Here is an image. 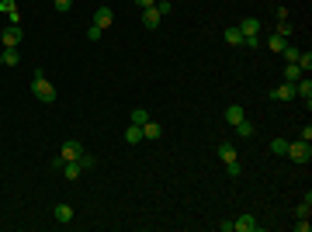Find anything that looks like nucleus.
Returning a JSON list of instances; mask_svg holds the SVG:
<instances>
[{
	"label": "nucleus",
	"instance_id": "obj_1",
	"mask_svg": "<svg viewBox=\"0 0 312 232\" xmlns=\"http://www.w3.org/2000/svg\"><path fill=\"white\" fill-rule=\"evenodd\" d=\"M31 94L42 101V104H56V87L45 80V73L42 69H35V80H31Z\"/></svg>",
	"mask_w": 312,
	"mask_h": 232
},
{
	"label": "nucleus",
	"instance_id": "obj_2",
	"mask_svg": "<svg viewBox=\"0 0 312 232\" xmlns=\"http://www.w3.org/2000/svg\"><path fill=\"white\" fill-rule=\"evenodd\" d=\"M284 156H291L295 163H309V160H312V149H309V142H302V139H298V142H288V152H284Z\"/></svg>",
	"mask_w": 312,
	"mask_h": 232
},
{
	"label": "nucleus",
	"instance_id": "obj_3",
	"mask_svg": "<svg viewBox=\"0 0 312 232\" xmlns=\"http://www.w3.org/2000/svg\"><path fill=\"white\" fill-rule=\"evenodd\" d=\"M21 35H25V31L18 28V25H7V28L0 31V42H4V49H18V45H21Z\"/></svg>",
	"mask_w": 312,
	"mask_h": 232
},
{
	"label": "nucleus",
	"instance_id": "obj_4",
	"mask_svg": "<svg viewBox=\"0 0 312 232\" xmlns=\"http://www.w3.org/2000/svg\"><path fill=\"white\" fill-rule=\"evenodd\" d=\"M80 152H84V145L76 142V139H66L59 149V160L62 163H73V160H80Z\"/></svg>",
	"mask_w": 312,
	"mask_h": 232
},
{
	"label": "nucleus",
	"instance_id": "obj_5",
	"mask_svg": "<svg viewBox=\"0 0 312 232\" xmlns=\"http://www.w3.org/2000/svg\"><path fill=\"white\" fill-rule=\"evenodd\" d=\"M257 229H260V222L253 215H240L236 222H229V232H257Z\"/></svg>",
	"mask_w": 312,
	"mask_h": 232
},
{
	"label": "nucleus",
	"instance_id": "obj_6",
	"mask_svg": "<svg viewBox=\"0 0 312 232\" xmlns=\"http://www.w3.org/2000/svg\"><path fill=\"white\" fill-rule=\"evenodd\" d=\"M295 97H302V101H305V108L312 104V80H309V73H305L302 80H295Z\"/></svg>",
	"mask_w": 312,
	"mask_h": 232
},
{
	"label": "nucleus",
	"instance_id": "obj_7",
	"mask_svg": "<svg viewBox=\"0 0 312 232\" xmlns=\"http://www.w3.org/2000/svg\"><path fill=\"white\" fill-rule=\"evenodd\" d=\"M111 21H115L111 7H97V11H94V25H97V28H111Z\"/></svg>",
	"mask_w": 312,
	"mask_h": 232
},
{
	"label": "nucleus",
	"instance_id": "obj_8",
	"mask_svg": "<svg viewBox=\"0 0 312 232\" xmlns=\"http://www.w3.org/2000/svg\"><path fill=\"white\" fill-rule=\"evenodd\" d=\"M295 97V84H278L271 90V101H291Z\"/></svg>",
	"mask_w": 312,
	"mask_h": 232
},
{
	"label": "nucleus",
	"instance_id": "obj_9",
	"mask_svg": "<svg viewBox=\"0 0 312 232\" xmlns=\"http://www.w3.org/2000/svg\"><path fill=\"white\" fill-rule=\"evenodd\" d=\"M236 28L243 31V38H257V31H260V21H257V18H243Z\"/></svg>",
	"mask_w": 312,
	"mask_h": 232
},
{
	"label": "nucleus",
	"instance_id": "obj_10",
	"mask_svg": "<svg viewBox=\"0 0 312 232\" xmlns=\"http://www.w3.org/2000/svg\"><path fill=\"white\" fill-rule=\"evenodd\" d=\"M0 11L7 14L11 25H21V14H18V4H14V0H0Z\"/></svg>",
	"mask_w": 312,
	"mask_h": 232
},
{
	"label": "nucleus",
	"instance_id": "obj_11",
	"mask_svg": "<svg viewBox=\"0 0 312 232\" xmlns=\"http://www.w3.org/2000/svg\"><path fill=\"white\" fill-rule=\"evenodd\" d=\"M125 142H128V145L142 142V125H132V121H128V128H125Z\"/></svg>",
	"mask_w": 312,
	"mask_h": 232
},
{
	"label": "nucleus",
	"instance_id": "obj_12",
	"mask_svg": "<svg viewBox=\"0 0 312 232\" xmlns=\"http://www.w3.org/2000/svg\"><path fill=\"white\" fill-rule=\"evenodd\" d=\"M160 21H163V18L156 14V7H146V11H142V28H160Z\"/></svg>",
	"mask_w": 312,
	"mask_h": 232
},
{
	"label": "nucleus",
	"instance_id": "obj_13",
	"mask_svg": "<svg viewBox=\"0 0 312 232\" xmlns=\"http://www.w3.org/2000/svg\"><path fill=\"white\" fill-rule=\"evenodd\" d=\"M218 160H222V163L229 167V163H236L240 156H236V149H232V145H229V142H222V145H218Z\"/></svg>",
	"mask_w": 312,
	"mask_h": 232
},
{
	"label": "nucleus",
	"instance_id": "obj_14",
	"mask_svg": "<svg viewBox=\"0 0 312 232\" xmlns=\"http://www.w3.org/2000/svg\"><path fill=\"white\" fill-rule=\"evenodd\" d=\"M243 118H247V111H243L240 104H229V108H225V121H229V125H236V121H243Z\"/></svg>",
	"mask_w": 312,
	"mask_h": 232
},
{
	"label": "nucleus",
	"instance_id": "obj_15",
	"mask_svg": "<svg viewBox=\"0 0 312 232\" xmlns=\"http://www.w3.org/2000/svg\"><path fill=\"white\" fill-rule=\"evenodd\" d=\"M302 76H305V73H302L298 62H288V66H284V80H288V84H295V80H302Z\"/></svg>",
	"mask_w": 312,
	"mask_h": 232
},
{
	"label": "nucleus",
	"instance_id": "obj_16",
	"mask_svg": "<svg viewBox=\"0 0 312 232\" xmlns=\"http://www.w3.org/2000/svg\"><path fill=\"white\" fill-rule=\"evenodd\" d=\"M62 174H66V180H76V177L84 174V167H80V160H73V163H62Z\"/></svg>",
	"mask_w": 312,
	"mask_h": 232
},
{
	"label": "nucleus",
	"instance_id": "obj_17",
	"mask_svg": "<svg viewBox=\"0 0 312 232\" xmlns=\"http://www.w3.org/2000/svg\"><path fill=\"white\" fill-rule=\"evenodd\" d=\"M160 135H163V128H160L153 118H149V121L142 125V139H160Z\"/></svg>",
	"mask_w": 312,
	"mask_h": 232
},
{
	"label": "nucleus",
	"instance_id": "obj_18",
	"mask_svg": "<svg viewBox=\"0 0 312 232\" xmlns=\"http://www.w3.org/2000/svg\"><path fill=\"white\" fill-rule=\"evenodd\" d=\"M232 128H236V135H240V139H253V125H250L247 118H243V121H236Z\"/></svg>",
	"mask_w": 312,
	"mask_h": 232
},
{
	"label": "nucleus",
	"instance_id": "obj_19",
	"mask_svg": "<svg viewBox=\"0 0 312 232\" xmlns=\"http://www.w3.org/2000/svg\"><path fill=\"white\" fill-rule=\"evenodd\" d=\"M56 222H62V225L73 222V208L69 204H56Z\"/></svg>",
	"mask_w": 312,
	"mask_h": 232
},
{
	"label": "nucleus",
	"instance_id": "obj_20",
	"mask_svg": "<svg viewBox=\"0 0 312 232\" xmlns=\"http://www.w3.org/2000/svg\"><path fill=\"white\" fill-rule=\"evenodd\" d=\"M267 45H271V52H284V49H288V38H281V35H271V38H267Z\"/></svg>",
	"mask_w": 312,
	"mask_h": 232
},
{
	"label": "nucleus",
	"instance_id": "obj_21",
	"mask_svg": "<svg viewBox=\"0 0 312 232\" xmlns=\"http://www.w3.org/2000/svg\"><path fill=\"white\" fill-rule=\"evenodd\" d=\"M295 215H298V218H309V215H312V194H305V201L295 208Z\"/></svg>",
	"mask_w": 312,
	"mask_h": 232
},
{
	"label": "nucleus",
	"instance_id": "obj_22",
	"mask_svg": "<svg viewBox=\"0 0 312 232\" xmlns=\"http://www.w3.org/2000/svg\"><path fill=\"white\" fill-rule=\"evenodd\" d=\"M225 42H229V45H243V31L240 28H225Z\"/></svg>",
	"mask_w": 312,
	"mask_h": 232
},
{
	"label": "nucleus",
	"instance_id": "obj_23",
	"mask_svg": "<svg viewBox=\"0 0 312 232\" xmlns=\"http://www.w3.org/2000/svg\"><path fill=\"white\" fill-rule=\"evenodd\" d=\"M21 62V52L18 49H4V66H18Z\"/></svg>",
	"mask_w": 312,
	"mask_h": 232
},
{
	"label": "nucleus",
	"instance_id": "obj_24",
	"mask_svg": "<svg viewBox=\"0 0 312 232\" xmlns=\"http://www.w3.org/2000/svg\"><path fill=\"white\" fill-rule=\"evenodd\" d=\"M128 121H132V125H146V121H149V111H142V108H135V111L128 115Z\"/></svg>",
	"mask_w": 312,
	"mask_h": 232
},
{
	"label": "nucleus",
	"instance_id": "obj_25",
	"mask_svg": "<svg viewBox=\"0 0 312 232\" xmlns=\"http://www.w3.org/2000/svg\"><path fill=\"white\" fill-rule=\"evenodd\" d=\"M291 31H295V25L284 18V21H278V31H274V35H281V38H291Z\"/></svg>",
	"mask_w": 312,
	"mask_h": 232
},
{
	"label": "nucleus",
	"instance_id": "obj_26",
	"mask_svg": "<svg viewBox=\"0 0 312 232\" xmlns=\"http://www.w3.org/2000/svg\"><path fill=\"white\" fill-rule=\"evenodd\" d=\"M153 7H156V14H160V18H167V14L174 11V4H170V0H156Z\"/></svg>",
	"mask_w": 312,
	"mask_h": 232
},
{
	"label": "nucleus",
	"instance_id": "obj_27",
	"mask_svg": "<svg viewBox=\"0 0 312 232\" xmlns=\"http://www.w3.org/2000/svg\"><path fill=\"white\" fill-rule=\"evenodd\" d=\"M298 66H302V73H309L312 69V52H298V59H295Z\"/></svg>",
	"mask_w": 312,
	"mask_h": 232
},
{
	"label": "nucleus",
	"instance_id": "obj_28",
	"mask_svg": "<svg viewBox=\"0 0 312 232\" xmlns=\"http://www.w3.org/2000/svg\"><path fill=\"white\" fill-rule=\"evenodd\" d=\"M271 152H274V156H284V152H288V139H274V142H271Z\"/></svg>",
	"mask_w": 312,
	"mask_h": 232
},
{
	"label": "nucleus",
	"instance_id": "obj_29",
	"mask_svg": "<svg viewBox=\"0 0 312 232\" xmlns=\"http://www.w3.org/2000/svg\"><path fill=\"white\" fill-rule=\"evenodd\" d=\"M281 56H284V62H295V59H298V49H295V45H288Z\"/></svg>",
	"mask_w": 312,
	"mask_h": 232
},
{
	"label": "nucleus",
	"instance_id": "obj_30",
	"mask_svg": "<svg viewBox=\"0 0 312 232\" xmlns=\"http://www.w3.org/2000/svg\"><path fill=\"white\" fill-rule=\"evenodd\" d=\"M80 167H84V170H91V167H94V156H91V152H80Z\"/></svg>",
	"mask_w": 312,
	"mask_h": 232
},
{
	"label": "nucleus",
	"instance_id": "obj_31",
	"mask_svg": "<svg viewBox=\"0 0 312 232\" xmlns=\"http://www.w3.org/2000/svg\"><path fill=\"white\" fill-rule=\"evenodd\" d=\"M101 31H104V28H97V25H91V28H87V38H91V42H97V38H101Z\"/></svg>",
	"mask_w": 312,
	"mask_h": 232
},
{
	"label": "nucleus",
	"instance_id": "obj_32",
	"mask_svg": "<svg viewBox=\"0 0 312 232\" xmlns=\"http://www.w3.org/2000/svg\"><path fill=\"white\" fill-rule=\"evenodd\" d=\"M69 7H73V0H56V11H59V14H66Z\"/></svg>",
	"mask_w": 312,
	"mask_h": 232
},
{
	"label": "nucleus",
	"instance_id": "obj_33",
	"mask_svg": "<svg viewBox=\"0 0 312 232\" xmlns=\"http://www.w3.org/2000/svg\"><path fill=\"white\" fill-rule=\"evenodd\" d=\"M225 170H229V177H240V170H243V167H240V160H236V163H229Z\"/></svg>",
	"mask_w": 312,
	"mask_h": 232
},
{
	"label": "nucleus",
	"instance_id": "obj_34",
	"mask_svg": "<svg viewBox=\"0 0 312 232\" xmlns=\"http://www.w3.org/2000/svg\"><path fill=\"white\" fill-rule=\"evenodd\" d=\"M295 232H309V218H298L295 222Z\"/></svg>",
	"mask_w": 312,
	"mask_h": 232
},
{
	"label": "nucleus",
	"instance_id": "obj_35",
	"mask_svg": "<svg viewBox=\"0 0 312 232\" xmlns=\"http://www.w3.org/2000/svg\"><path fill=\"white\" fill-rule=\"evenodd\" d=\"M156 0H135V7H142V11H146V7H153Z\"/></svg>",
	"mask_w": 312,
	"mask_h": 232
},
{
	"label": "nucleus",
	"instance_id": "obj_36",
	"mask_svg": "<svg viewBox=\"0 0 312 232\" xmlns=\"http://www.w3.org/2000/svg\"><path fill=\"white\" fill-rule=\"evenodd\" d=\"M0 62H4V49H0Z\"/></svg>",
	"mask_w": 312,
	"mask_h": 232
}]
</instances>
